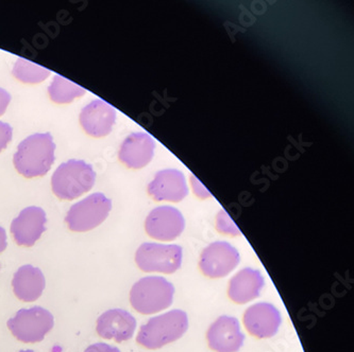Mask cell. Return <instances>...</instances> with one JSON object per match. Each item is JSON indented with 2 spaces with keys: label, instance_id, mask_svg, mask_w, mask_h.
<instances>
[{
  "label": "cell",
  "instance_id": "cell-23",
  "mask_svg": "<svg viewBox=\"0 0 354 352\" xmlns=\"http://www.w3.org/2000/svg\"><path fill=\"white\" fill-rule=\"evenodd\" d=\"M11 101V96L7 90L0 88V116L5 114Z\"/></svg>",
  "mask_w": 354,
  "mask_h": 352
},
{
  "label": "cell",
  "instance_id": "cell-24",
  "mask_svg": "<svg viewBox=\"0 0 354 352\" xmlns=\"http://www.w3.org/2000/svg\"><path fill=\"white\" fill-rule=\"evenodd\" d=\"M7 246V233H6L5 228L0 226V254L5 252Z\"/></svg>",
  "mask_w": 354,
  "mask_h": 352
},
{
  "label": "cell",
  "instance_id": "cell-20",
  "mask_svg": "<svg viewBox=\"0 0 354 352\" xmlns=\"http://www.w3.org/2000/svg\"><path fill=\"white\" fill-rule=\"evenodd\" d=\"M12 73L21 82L37 84L46 80L50 75V71L23 57H19L14 65Z\"/></svg>",
  "mask_w": 354,
  "mask_h": 352
},
{
  "label": "cell",
  "instance_id": "cell-14",
  "mask_svg": "<svg viewBox=\"0 0 354 352\" xmlns=\"http://www.w3.org/2000/svg\"><path fill=\"white\" fill-rule=\"evenodd\" d=\"M116 121L115 108L102 99H96L83 108L80 124L86 133L93 137H104L112 132Z\"/></svg>",
  "mask_w": 354,
  "mask_h": 352
},
{
  "label": "cell",
  "instance_id": "cell-2",
  "mask_svg": "<svg viewBox=\"0 0 354 352\" xmlns=\"http://www.w3.org/2000/svg\"><path fill=\"white\" fill-rule=\"evenodd\" d=\"M187 329V314L182 310H171L150 318L140 327L136 342L147 349H160L181 339Z\"/></svg>",
  "mask_w": 354,
  "mask_h": 352
},
{
  "label": "cell",
  "instance_id": "cell-18",
  "mask_svg": "<svg viewBox=\"0 0 354 352\" xmlns=\"http://www.w3.org/2000/svg\"><path fill=\"white\" fill-rule=\"evenodd\" d=\"M14 294L21 302H32L39 300L46 286L44 274L39 268L27 264L19 268L12 280Z\"/></svg>",
  "mask_w": 354,
  "mask_h": 352
},
{
  "label": "cell",
  "instance_id": "cell-16",
  "mask_svg": "<svg viewBox=\"0 0 354 352\" xmlns=\"http://www.w3.org/2000/svg\"><path fill=\"white\" fill-rule=\"evenodd\" d=\"M154 146L156 144L149 134L143 132L132 133L122 142L118 156L127 167L140 169L151 162Z\"/></svg>",
  "mask_w": 354,
  "mask_h": 352
},
{
  "label": "cell",
  "instance_id": "cell-5",
  "mask_svg": "<svg viewBox=\"0 0 354 352\" xmlns=\"http://www.w3.org/2000/svg\"><path fill=\"white\" fill-rule=\"evenodd\" d=\"M8 328L23 343H39L53 330L55 318L48 310L41 306L21 309L10 318Z\"/></svg>",
  "mask_w": 354,
  "mask_h": 352
},
{
  "label": "cell",
  "instance_id": "cell-13",
  "mask_svg": "<svg viewBox=\"0 0 354 352\" xmlns=\"http://www.w3.org/2000/svg\"><path fill=\"white\" fill-rule=\"evenodd\" d=\"M136 329V318L126 310H109L97 320L98 335L102 339L114 340L118 343L131 340Z\"/></svg>",
  "mask_w": 354,
  "mask_h": 352
},
{
  "label": "cell",
  "instance_id": "cell-1",
  "mask_svg": "<svg viewBox=\"0 0 354 352\" xmlns=\"http://www.w3.org/2000/svg\"><path fill=\"white\" fill-rule=\"evenodd\" d=\"M55 144L49 133L35 134L19 144L13 163L27 179L44 176L55 162Z\"/></svg>",
  "mask_w": 354,
  "mask_h": 352
},
{
  "label": "cell",
  "instance_id": "cell-15",
  "mask_svg": "<svg viewBox=\"0 0 354 352\" xmlns=\"http://www.w3.org/2000/svg\"><path fill=\"white\" fill-rule=\"evenodd\" d=\"M148 193L154 201L178 203L189 195V188L182 172L167 169L158 172L153 181L148 185Z\"/></svg>",
  "mask_w": 354,
  "mask_h": 352
},
{
  "label": "cell",
  "instance_id": "cell-25",
  "mask_svg": "<svg viewBox=\"0 0 354 352\" xmlns=\"http://www.w3.org/2000/svg\"><path fill=\"white\" fill-rule=\"evenodd\" d=\"M19 352H35L33 350H21V351Z\"/></svg>",
  "mask_w": 354,
  "mask_h": 352
},
{
  "label": "cell",
  "instance_id": "cell-8",
  "mask_svg": "<svg viewBox=\"0 0 354 352\" xmlns=\"http://www.w3.org/2000/svg\"><path fill=\"white\" fill-rule=\"evenodd\" d=\"M239 261L241 256L233 245L225 241H217L203 249L199 268L209 278H223L237 268Z\"/></svg>",
  "mask_w": 354,
  "mask_h": 352
},
{
  "label": "cell",
  "instance_id": "cell-22",
  "mask_svg": "<svg viewBox=\"0 0 354 352\" xmlns=\"http://www.w3.org/2000/svg\"><path fill=\"white\" fill-rule=\"evenodd\" d=\"M84 352H120V350L118 347L108 345V344L97 343L88 346Z\"/></svg>",
  "mask_w": 354,
  "mask_h": 352
},
{
  "label": "cell",
  "instance_id": "cell-12",
  "mask_svg": "<svg viewBox=\"0 0 354 352\" xmlns=\"http://www.w3.org/2000/svg\"><path fill=\"white\" fill-rule=\"evenodd\" d=\"M46 213L39 207H27L13 219L11 233L17 244L31 247L46 231Z\"/></svg>",
  "mask_w": 354,
  "mask_h": 352
},
{
  "label": "cell",
  "instance_id": "cell-11",
  "mask_svg": "<svg viewBox=\"0 0 354 352\" xmlns=\"http://www.w3.org/2000/svg\"><path fill=\"white\" fill-rule=\"evenodd\" d=\"M282 324L280 311L274 304L259 302L249 306L244 314V325L251 335L268 339L276 335Z\"/></svg>",
  "mask_w": 354,
  "mask_h": 352
},
{
  "label": "cell",
  "instance_id": "cell-6",
  "mask_svg": "<svg viewBox=\"0 0 354 352\" xmlns=\"http://www.w3.org/2000/svg\"><path fill=\"white\" fill-rule=\"evenodd\" d=\"M111 209V199L102 193H93L69 209L65 222L71 231L77 233L92 231L106 221Z\"/></svg>",
  "mask_w": 354,
  "mask_h": 352
},
{
  "label": "cell",
  "instance_id": "cell-7",
  "mask_svg": "<svg viewBox=\"0 0 354 352\" xmlns=\"http://www.w3.org/2000/svg\"><path fill=\"white\" fill-rule=\"evenodd\" d=\"M183 251L176 244L144 243L138 247L136 262L146 273L173 274L181 268Z\"/></svg>",
  "mask_w": 354,
  "mask_h": 352
},
{
  "label": "cell",
  "instance_id": "cell-3",
  "mask_svg": "<svg viewBox=\"0 0 354 352\" xmlns=\"http://www.w3.org/2000/svg\"><path fill=\"white\" fill-rule=\"evenodd\" d=\"M175 286L161 276H148L138 280L130 291L133 309L144 315L158 313L173 304Z\"/></svg>",
  "mask_w": 354,
  "mask_h": 352
},
{
  "label": "cell",
  "instance_id": "cell-10",
  "mask_svg": "<svg viewBox=\"0 0 354 352\" xmlns=\"http://www.w3.org/2000/svg\"><path fill=\"white\" fill-rule=\"evenodd\" d=\"M146 233L152 239L173 241L183 233L185 219L175 207L161 206L154 208L145 222Z\"/></svg>",
  "mask_w": 354,
  "mask_h": 352
},
{
  "label": "cell",
  "instance_id": "cell-9",
  "mask_svg": "<svg viewBox=\"0 0 354 352\" xmlns=\"http://www.w3.org/2000/svg\"><path fill=\"white\" fill-rule=\"evenodd\" d=\"M207 344L216 352H239L245 342L239 320L233 316H219L207 330Z\"/></svg>",
  "mask_w": 354,
  "mask_h": 352
},
{
  "label": "cell",
  "instance_id": "cell-21",
  "mask_svg": "<svg viewBox=\"0 0 354 352\" xmlns=\"http://www.w3.org/2000/svg\"><path fill=\"white\" fill-rule=\"evenodd\" d=\"M13 130L10 124L0 121V153L7 148L8 144L11 141Z\"/></svg>",
  "mask_w": 354,
  "mask_h": 352
},
{
  "label": "cell",
  "instance_id": "cell-17",
  "mask_svg": "<svg viewBox=\"0 0 354 352\" xmlns=\"http://www.w3.org/2000/svg\"><path fill=\"white\" fill-rule=\"evenodd\" d=\"M264 286V277L260 271L245 268L231 278L228 295L235 304H247L261 295Z\"/></svg>",
  "mask_w": 354,
  "mask_h": 352
},
{
  "label": "cell",
  "instance_id": "cell-19",
  "mask_svg": "<svg viewBox=\"0 0 354 352\" xmlns=\"http://www.w3.org/2000/svg\"><path fill=\"white\" fill-rule=\"evenodd\" d=\"M86 92L84 88L59 75H55L50 86L48 87L49 97L53 102L59 104H71L75 99L80 98Z\"/></svg>",
  "mask_w": 354,
  "mask_h": 352
},
{
  "label": "cell",
  "instance_id": "cell-4",
  "mask_svg": "<svg viewBox=\"0 0 354 352\" xmlns=\"http://www.w3.org/2000/svg\"><path fill=\"white\" fill-rule=\"evenodd\" d=\"M96 181V173L90 164L71 159L59 166L51 177L53 193L59 199L73 201L88 193Z\"/></svg>",
  "mask_w": 354,
  "mask_h": 352
}]
</instances>
